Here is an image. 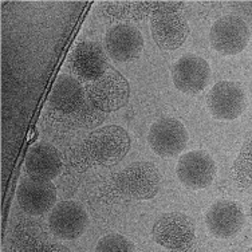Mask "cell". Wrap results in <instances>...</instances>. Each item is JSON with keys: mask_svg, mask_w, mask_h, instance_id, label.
Returning a JSON list of instances; mask_svg holds the SVG:
<instances>
[{"mask_svg": "<svg viewBox=\"0 0 252 252\" xmlns=\"http://www.w3.org/2000/svg\"><path fill=\"white\" fill-rule=\"evenodd\" d=\"M130 149L127 131L117 125L101 126L89 134L81 146V160L92 166H114Z\"/></svg>", "mask_w": 252, "mask_h": 252, "instance_id": "cell-1", "label": "cell"}, {"mask_svg": "<svg viewBox=\"0 0 252 252\" xmlns=\"http://www.w3.org/2000/svg\"><path fill=\"white\" fill-rule=\"evenodd\" d=\"M109 188L113 192L131 200H151L161 188L160 170L149 161L131 162L112 176Z\"/></svg>", "mask_w": 252, "mask_h": 252, "instance_id": "cell-2", "label": "cell"}, {"mask_svg": "<svg viewBox=\"0 0 252 252\" xmlns=\"http://www.w3.org/2000/svg\"><path fill=\"white\" fill-rule=\"evenodd\" d=\"M153 239L170 252H196V232L192 219L181 212L161 215L153 224Z\"/></svg>", "mask_w": 252, "mask_h": 252, "instance_id": "cell-3", "label": "cell"}, {"mask_svg": "<svg viewBox=\"0 0 252 252\" xmlns=\"http://www.w3.org/2000/svg\"><path fill=\"white\" fill-rule=\"evenodd\" d=\"M86 98L93 106L102 113L120 110L129 101L130 88L126 78L116 68L109 67L95 81L85 88Z\"/></svg>", "mask_w": 252, "mask_h": 252, "instance_id": "cell-4", "label": "cell"}, {"mask_svg": "<svg viewBox=\"0 0 252 252\" xmlns=\"http://www.w3.org/2000/svg\"><path fill=\"white\" fill-rule=\"evenodd\" d=\"M250 42L247 23L235 15H225L215 22L209 31V43L221 55H236L244 51Z\"/></svg>", "mask_w": 252, "mask_h": 252, "instance_id": "cell-5", "label": "cell"}, {"mask_svg": "<svg viewBox=\"0 0 252 252\" xmlns=\"http://www.w3.org/2000/svg\"><path fill=\"white\" fill-rule=\"evenodd\" d=\"M151 31L153 40L161 50L175 51L188 38V20L179 11L158 10L152 15Z\"/></svg>", "mask_w": 252, "mask_h": 252, "instance_id": "cell-6", "label": "cell"}, {"mask_svg": "<svg viewBox=\"0 0 252 252\" xmlns=\"http://www.w3.org/2000/svg\"><path fill=\"white\" fill-rule=\"evenodd\" d=\"M209 113L221 121H233L246 112L247 98L242 86L232 81L215 83L207 95Z\"/></svg>", "mask_w": 252, "mask_h": 252, "instance_id": "cell-7", "label": "cell"}, {"mask_svg": "<svg viewBox=\"0 0 252 252\" xmlns=\"http://www.w3.org/2000/svg\"><path fill=\"white\" fill-rule=\"evenodd\" d=\"M188 131L176 118L164 117L151 126L148 144L156 155L161 157H177L188 144Z\"/></svg>", "mask_w": 252, "mask_h": 252, "instance_id": "cell-8", "label": "cell"}, {"mask_svg": "<svg viewBox=\"0 0 252 252\" xmlns=\"http://www.w3.org/2000/svg\"><path fill=\"white\" fill-rule=\"evenodd\" d=\"M177 177L187 188L199 190L214 183L218 166L214 157L205 151H190L180 157L176 168Z\"/></svg>", "mask_w": 252, "mask_h": 252, "instance_id": "cell-9", "label": "cell"}, {"mask_svg": "<svg viewBox=\"0 0 252 252\" xmlns=\"http://www.w3.org/2000/svg\"><path fill=\"white\" fill-rule=\"evenodd\" d=\"M49 227L57 238L62 240H75L86 232L89 215L78 201H61L50 212Z\"/></svg>", "mask_w": 252, "mask_h": 252, "instance_id": "cell-10", "label": "cell"}, {"mask_svg": "<svg viewBox=\"0 0 252 252\" xmlns=\"http://www.w3.org/2000/svg\"><path fill=\"white\" fill-rule=\"evenodd\" d=\"M211 79L208 62L199 55L185 54L172 66L175 88L184 94H197L207 88Z\"/></svg>", "mask_w": 252, "mask_h": 252, "instance_id": "cell-11", "label": "cell"}, {"mask_svg": "<svg viewBox=\"0 0 252 252\" xmlns=\"http://www.w3.org/2000/svg\"><path fill=\"white\" fill-rule=\"evenodd\" d=\"M205 224L215 238L229 239L242 231L246 224V215L236 201L219 200L207 211Z\"/></svg>", "mask_w": 252, "mask_h": 252, "instance_id": "cell-12", "label": "cell"}, {"mask_svg": "<svg viewBox=\"0 0 252 252\" xmlns=\"http://www.w3.org/2000/svg\"><path fill=\"white\" fill-rule=\"evenodd\" d=\"M68 67L81 81L93 82L109 68L105 51L95 42L85 40L75 46L68 58Z\"/></svg>", "mask_w": 252, "mask_h": 252, "instance_id": "cell-13", "label": "cell"}, {"mask_svg": "<svg viewBox=\"0 0 252 252\" xmlns=\"http://www.w3.org/2000/svg\"><path fill=\"white\" fill-rule=\"evenodd\" d=\"M105 47L117 62H133L142 53L144 38L134 26L117 25L106 32Z\"/></svg>", "mask_w": 252, "mask_h": 252, "instance_id": "cell-14", "label": "cell"}, {"mask_svg": "<svg viewBox=\"0 0 252 252\" xmlns=\"http://www.w3.org/2000/svg\"><path fill=\"white\" fill-rule=\"evenodd\" d=\"M16 199L25 212L40 216L55 207L57 188L51 181L26 179L18 187Z\"/></svg>", "mask_w": 252, "mask_h": 252, "instance_id": "cell-15", "label": "cell"}, {"mask_svg": "<svg viewBox=\"0 0 252 252\" xmlns=\"http://www.w3.org/2000/svg\"><path fill=\"white\" fill-rule=\"evenodd\" d=\"M25 166L30 179L53 181L62 170V158L55 146L49 142H38L27 152Z\"/></svg>", "mask_w": 252, "mask_h": 252, "instance_id": "cell-16", "label": "cell"}, {"mask_svg": "<svg viewBox=\"0 0 252 252\" xmlns=\"http://www.w3.org/2000/svg\"><path fill=\"white\" fill-rule=\"evenodd\" d=\"M86 101V93L78 79L68 74H61L50 93V106L57 112L73 116Z\"/></svg>", "mask_w": 252, "mask_h": 252, "instance_id": "cell-17", "label": "cell"}, {"mask_svg": "<svg viewBox=\"0 0 252 252\" xmlns=\"http://www.w3.org/2000/svg\"><path fill=\"white\" fill-rule=\"evenodd\" d=\"M233 181L239 188L252 187V130L243 141L242 149L232 166Z\"/></svg>", "mask_w": 252, "mask_h": 252, "instance_id": "cell-18", "label": "cell"}, {"mask_svg": "<svg viewBox=\"0 0 252 252\" xmlns=\"http://www.w3.org/2000/svg\"><path fill=\"white\" fill-rule=\"evenodd\" d=\"M95 252H136L134 244L120 233H109L99 239Z\"/></svg>", "mask_w": 252, "mask_h": 252, "instance_id": "cell-19", "label": "cell"}, {"mask_svg": "<svg viewBox=\"0 0 252 252\" xmlns=\"http://www.w3.org/2000/svg\"><path fill=\"white\" fill-rule=\"evenodd\" d=\"M101 113L102 112L97 110L86 98L85 103L79 107L78 112L74 113L73 116L77 124L85 126V127H93V126H98L103 121V114Z\"/></svg>", "mask_w": 252, "mask_h": 252, "instance_id": "cell-20", "label": "cell"}, {"mask_svg": "<svg viewBox=\"0 0 252 252\" xmlns=\"http://www.w3.org/2000/svg\"><path fill=\"white\" fill-rule=\"evenodd\" d=\"M43 252H73L68 247L59 244V243H51L47 244V247L44 248Z\"/></svg>", "mask_w": 252, "mask_h": 252, "instance_id": "cell-21", "label": "cell"}]
</instances>
